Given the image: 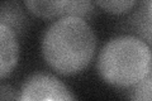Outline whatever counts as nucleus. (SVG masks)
Masks as SVG:
<instances>
[{
    "mask_svg": "<svg viewBox=\"0 0 152 101\" xmlns=\"http://www.w3.org/2000/svg\"><path fill=\"white\" fill-rule=\"evenodd\" d=\"M0 95H1V101H13L14 99V91L13 87H10L9 85L3 84L0 87Z\"/></svg>",
    "mask_w": 152,
    "mask_h": 101,
    "instance_id": "8",
    "label": "nucleus"
},
{
    "mask_svg": "<svg viewBox=\"0 0 152 101\" xmlns=\"http://www.w3.org/2000/svg\"><path fill=\"white\" fill-rule=\"evenodd\" d=\"M152 52L134 36H119L107 42L98 57V72L109 85L128 87L138 85L148 75Z\"/></svg>",
    "mask_w": 152,
    "mask_h": 101,
    "instance_id": "2",
    "label": "nucleus"
},
{
    "mask_svg": "<svg viewBox=\"0 0 152 101\" xmlns=\"http://www.w3.org/2000/svg\"><path fill=\"white\" fill-rule=\"evenodd\" d=\"M95 4L109 13L122 14V13L128 12L131 8L134 7L137 4V1H134V0H108V1L96 0Z\"/></svg>",
    "mask_w": 152,
    "mask_h": 101,
    "instance_id": "6",
    "label": "nucleus"
},
{
    "mask_svg": "<svg viewBox=\"0 0 152 101\" xmlns=\"http://www.w3.org/2000/svg\"><path fill=\"white\" fill-rule=\"evenodd\" d=\"M18 101H75V99L66 85L57 77L36 73L27 78Z\"/></svg>",
    "mask_w": 152,
    "mask_h": 101,
    "instance_id": "3",
    "label": "nucleus"
},
{
    "mask_svg": "<svg viewBox=\"0 0 152 101\" xmlns=\"http://www.w3.org/2000/svg\"><path fill=\"white\" fill-rule=\"evenodd\" d=\"M18 41L12 27L0 23V77L5 78L14 70L18 61Z\"/></svg>",
    "mask_w": 152,
    "mask_h": 101,
    "instance_id": "5",
    "label": "nucleus"
},
{
    "mask_svg": "<svg viewBox=\"0 0 152 101\" xmlns=\"http://www.w3.org/2000/svg\"><path fill=\"white\" fill-rule=\"evenodd\" d=\"M96 37L81 17H65L52 23L42 39V54L61 75H75L93 60Z\"/></svg>",
    "mask_w": 152,
    "mask_h": 101,
    "instance_id": "1",
    "label": "nucleus"
},
{
    "mask_svg": "<svg viewBox=\"0 0 152 101\" xmlns=\"http://www.w3.org/2000/svg\"><path fill=\"white\" fill-rule=\"evenodd\" d=\"M24 5L31 13L41 18L55 17H84L93 10L91 1H76V0H57V1H43V0H26Z\"/></svg>",
    "mask_w": 152,
    "mask_h": 101,
    "instance_id": "4",
    "label": "nucleus"
},
{
    "mask_svg": "<svg viewBox=\"0 0 152 101\" xmlns=\"http://www.w3.org/2000/svg\"><path fill=\"white\" fill-rule=\"evenodd\" d=\"M147 14H148V18L152 22V0L147 3Z\"/></svg>",
    "mask_w": 152,
    "mask_h": 101,
    "instance_id": "9",
    "label": "nucleus"
},
{
    "mask_svg": "<svg viewBox=\"0 0 152 101\" xmlns=\"http://www.w3.org/2000/svg\"><path fill=\"white\" fill-rule=\"evenodd\" d=\"M131 101H152V76L137 85Z\"/></svg>",
    "mask_w": 152,
    "mask_h": 101,
    "instance_id": "7",
    "label": "nucleus"
}]
</instances>
